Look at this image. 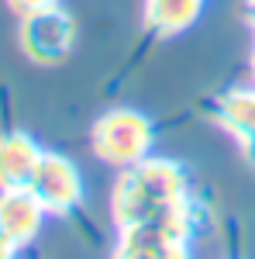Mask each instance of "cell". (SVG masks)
<instances>
[{"mask_svg":"<svg viewBox=\"0 0 255 259\" xmlns=\"http://www.w3.org/2000/svg\"><path fill=\"white\" fill-rule=\"evenodd\" d=\"M152 145H156V128L135 107H114L100 114L90 128V149L111 169L138 166L145 156H152Z\"/></svg>","mask_w":255,"mask_h":259,"instance_id":"2","label":"cell"},{"mask_svg":"<svg viewBox=\"0 0 255 259\" xmlns=\"http://www.w3.org/2000/svg\"><path fill=\"white\" fill-rule=\"evenodd\" d=\"M18 18H24V14H35V11H45V7H52V4H59V0H4Z\"/></svg>","mask_w":255,"mask_h":259,"instance_id":"10","label":"cell"},{"mask_svg":"<svg viewBox=\"0 0 255 259\" xmlns=\"http://www.w3.org/2000/svg\"><path fill=\"white\" fill-rule=\"evenodd\" d=\"M41 152L45 149L28 132H4L0 135V190L28 187Z\"/></svg>","mask_w":255,"mask_h":259,"instance_id":"7","label":"cell"},{"mask_svg":"<svg viewBox=\"0 0 255 259\" xmlns=\"http://www.w3.org/2000/svg\"><path fill=\"white\" fill-rule=\"evenodd\" d=\"M203 11V0H145L141 4V18L145 28L156 38H176L183 31H190Z\"/></svg>","mask_w":255,"mask_h":259,"instance_id":"8","label":"cell"},{"mask_svg":"<svg viewBox=\"0 0 255 259\" xmlns=\"http://www.w3.org/2000/svg\"><path fill=\"white\" fill-rule=\"evenodd\" d=\"M7 256H14V249H11V245H7V242L0 239V259H7Z\"/></svg>","mask_w":255,"mask_h":259,"instance_id":"11","label":"cell"},{"mask_svg":"<svg viewBox=\"0 0 255 259\" xmlns=\"http://www.w3.org/2000/svg\"><path fill=\"white\" fill-rule=\"evenodd\" d=\"M186 204L190 177L176 159L166 156H145L138 166L118 169V180L111 187V218L118 228L179 214Z\"/></svg>","mask_w":255,"mask_h":259,"instance_id":"1","label":"cell"},{"mask_svg":"<svg viewBox=\"0 0 255 259\" xmlns=\"http://www.w3.org/2000/svg\"><path fill=\"white\" fill-rule=\"evenodd\" d=\"M45 218H48V211L41 207V200L28 187L0 190V239L14 252L38 239Z\"/></svg>","mask_w":255,"mask_h":259,"instance_id":"6","label":"cell"},{"mask_svg":"<svg viewBox=\"0 0 255 259\" xmlns=\"http://www.w3.org/2000/svg\"><path fill=\"white\" fill-rule=\"evenodd\" d=\"M193 200L169 218L156 221H135L118 228L114 256L121 259H176L190 256L193 249Z\"/></svg>","mask_w":255,"mask_h":259,"instance_id":"3","label":"cell"},{"mask_svg":"<svg viewBox=\"0 0 255 259\" xmlns=\"http://www.w3.org/2000/svg\"><path fill=\"white\" fill-rule=\"evenodd\" d=\"M28 190L41 200V207L48 214H73L83 207V197H86V187H83V173L79 166L69 156L62 152H41L38 166H35V177L28 183Z\"/></svg>","mask_w":255,"mask_h":259,"instance_id":"5","label":"cell"},{"mask_svg":"<svg viewBox=\"0 0 255 259\" xmlns=\"http://www.w3.org/2000/svg\"><path fill=\"white\" fill-rule=\"evenodd\" d=\"M217 124L224 132H231L241 145L255 139V90L248 87H238V90H228L224 97L217 100Z\"/></svg>","mask_w":255,"mask_h":259,"instance_id":"9","label":"cell"},{"mask_svg":"<svg viewBox=\"0 0 255 259\" xmlns=\"http://www.w3.org/2000/svg\"><path fill=\"white\" fill-rule=\"evenodd\" d=\"M76 18L59 4L35 11V14H24L18 24V45L35 66H59L76 49Z\"/></svg>","mask_w":255,"mask_h":259,"instance_id":"4","label":"cell"}]
</instances>
